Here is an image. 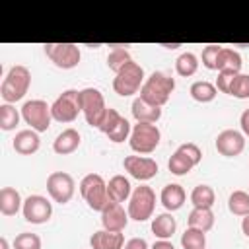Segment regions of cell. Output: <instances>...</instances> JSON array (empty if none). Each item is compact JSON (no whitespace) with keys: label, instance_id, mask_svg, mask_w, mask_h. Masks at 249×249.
Listing matches in <instances>:
<instances>
[{"label":"cell","instance_id":"1","mask_svg":"<svg viewBox=\"0 0 249 249\" xmlns=\"http://www.w3.org/2000/svg\"><path fill=\"white\" fill-rule=\"evenodd\" d=\"M173 89H175V78H171L165 72H152L140 89V97L156 107H163L169 101Z\"/></svg>","mask_w":249,"mask_h":249},{"label":"cell","instance_id":"2","mask_svg":"<svg viewBox=\"0 0 249 249\" xmlns=\"http://www.w3.org/2000/svg\"><path fill=\"white\" fill-rule=\"evenodd\" d=\"M29 84H31V72L21 66V64H16L10 68V72L6 74V78L2 80V86H0V95L6 103H16L19 101L27 89H29Z\"/></svg>","mask_w":249,"mask_h":249},{"label":"cell","instance_id":"3","mask_svg":"<svg viewBox=\"0 0 249 249\" xmlns=\"http://www.w3.org/2000/svg\"><path fill=\"white\" fill-rule=\"evenodd\" d=\"M144 82H146L144 80V68L138 62L130 60L119 74H115L113 89H115V93H119L123 97H128L132 93H138L142 89Z\"/></svg>","mask_w":249,"mask_h":249},{"label":"cell","instance_id":"4","mask_svg":"<svg viewBox=\"0 0 249 249\" xmlns=\"http://www.w3.org/2000/svg\"><path fill=\"white\" fill-rule=\"evenodd\" d=\"M80 193L84 196V200L88 202V206L91 210H97L101 212L107 202H109V196H107V183L105 179L99 175V173H88L82 181H80Z\"/></svg>","mask_w":249,"mask_h":249},{"label":"cell","instance_id":"5","mask_svg":"<svg viewBox=\"0 0 249 249\" xmlns=\"http://www.w3.org/2000/svg\"><path fill=\"white\" fill-rule=\"evenodd\" d=\"M156 208V193L148 185H140L132 191L130 200H128V218L136 222H146L152 218Z\"/></svg>","mask_w":249,"mask_h":249},{"label":"cell","instance_id":"6","mask_svg":"<svg viewBox=\"0 0 249 249\" xmlns=\"http://www.w3.org/2000/svg\"><path fill=\"white\" fill-rule=\"evenodd\" d=\"M160 128L152 123H136L132 132H130V138H128V144L130 148L136 152V154H152L158 144H160Z\"/></svg>","mask_w":249,"mask_h":249},{"label":"cell","instance_id":"7","mask_svg":"<svg viewBox=\"0 0 249 249\" xmlns=\"http://www.w3.org/2000/svg\"><path fill=\"white\" fill-rule=\"evenodd\" d=\"M51 113H53V119L58 123H74L78 119V113H82L80 91L78 89L62 91L51 105Z\"/></svg>","mask_w":249,"mask_h":249},{"label":"cell","instance_id":"8","mask_svg":"<svg viewBox=\"0 0 249 249\" xmlns=\"http://www.w3.org/2000/svg\"><path fill=\"white\" fill-rule=\"evenodd\" d=\"M202 160V152L196 144L193 142H187V144H181L173 156L169 158L167 161V167L173 175H187L198 161Z\"/></svg>","mask_w":249,"mask_h":249},{"label":"cell","instance_id":"9","mask_svg":"<svg viewBox=\"0 0 249 249\" xmlns=\"http://www.w3.org/2000/svg\"><path fill=\"white\" fill-rule=\"evenodd\" d=\"M80 105H82V113H84L88 124L97 128L99 121L103 119V115L107 111L103 93L95 88H84V89H80Z\"/></svg>","mask_w":249,"mask_h":249},{"label":"cell","instance_id":"10","mask_svg":"<svg viewBox=\"0 0 249 249\" xmlns=\"http://www.w3.org/2000/svg\"><path fill=\"white\" fill-rule=\"evenodd\" d=\"M21 117L35 132H45V130H49L51 119H53L51 105H47V101H43V99L25 101L21 107Z\"/></svg>","mask_w":249,"mask_h":249},{"label":"cell","instance_id":"11","mask_svg":"<svg viewBox=\"0 0 249 249\" xmlns=\"http://www.w3.org/2000/svg\"><path fill=\"white\" fill-rule=\"evenodd\" d=\"M45 54L51 58V62L62 70H70L78 66L80 62V47L74 43H47Z\"/></svg>","mask_w":249,"mask_h":249},{"label":"cell","instance_id":"12","mask_svg":"<svg viewBox=\"0 0 249 249\" xmlns=\"http://www.w3.org/2000/svg\"><path fill=\"white\" fill-rule=\"evenodd\" d=\"M74 177L66 171H53L49 177H47V191H49V196L58 202V204H66L70 202V198L74 196Z\"/></svg>","mask_w":249,"mask_h":249},{"label":"cell","instance_id":"13","mask_svg":"<svg viewBox=\"0 0 249 249\" xmlns=\"http://www.w3.org/2000/svg\"><path fill=\"white\" fill-rule=\"evenodd\" d=\"M23 218L31 224H45L49 222L51 214H53V204L49 198L41 196V195H31L23 200Z\"/></svg>","mask_w":249,"mask_h":249},{"label":"cell","instance_id":"14","mask_svg":"<svg viewBox=\"0 0 249 249\" xmlns=\"http://www.w3.org/2000/svg\"><path fill=\"white\" fill-rule=\"evenodd\" d=\"M124 171H128L130 177L138 181H148L158 175V163L152 158H142V156H126L123 160Z\"/></svg>","mask_w":249,"mask_h":249},{"label":"cell","instance_id":"15","mask_svg":"<svg viewBox=\"0 0 249 249\" xmlns=\"http://www.w3.org/2000/svg\"><path fill=\"white\" fill-rule=\"evenodd\" d=\"M243 148H245V138L235 128H226L216 138V150H218V154H222L226 158L239 156L243 152Z\"/></svg>","mask_w":249,"mask_h":249},{"label":"cell","instance_id":"16","mask_svg":"<svg viewBox=\"0 0 249 249\" xmlns=\"http://www.w3.org/2000/svg\"><path fill=\"white\" fill-rule=\"evenodd\" d=\"M101 224L103 230L109 231H123L128 224V212L121 206V202H107V206L101 210Z\"/></svg>","mask_w":249,"mask_h":249},{"label":"cell","instance_id":"17","mask_svg":"<svg viewBox=\"0 0 249 249\" xmlns=\"http://www.w3.org/2000/svg\"><path fill=\"white\" fill-rule=\"evenodd\" d=\"M14 150L21 156H31L39 150L41 146V138H39V132H35L33 128H25V130H19L12 142Z\"/></svg>","mask_w":249,"mask_h":249},{"label":"cell","instance_id":"18","mask_svg":"<svg viewBox=\"0 0 249 249\" xmlns=\"http://www.w3.org/2000/svg\"><path fill=\"white\" fill-rule=\"evenodd\" d=\"M91 249H123L124 247V235L121 231H109V230H99L93 231L89 237Z\"/></svg>","mask_w":249,"mask_h":249},{"label":"cell","instance_id":"19","mask_svg":"<svg viewBox=\"0 0 249 249\" xmlns=\"http://www.w3.org/2000/svg\"><path fill=\"white\" fill-rule=\"evenodd\" d=\"M185 198H187L185 189H183L181 185H177V183L165 185V187L161 189V195H160V200H161V204H163V208H165L167 212L179 210V208L185 204Z\"/></svg>","mask_w":249,"mask_h":249},{"label":"cell","instance_id":"20","mask_svg":"<svg viewBox=\"0 0 249 249\" xmlns=\"http://www.w3.org/2000/svg\"><path fill=\"white\" fill-rule=\"evenodd\" d=\"M130 111H132V117L138 123H152V124H156L160 121V117H161V107H156V105L144 101L142 97H136L132 101Z\"/></svg>","mask_w":249,"mask_h":249},{"label":"cell","instance_id":"21","mask_svg":"<svg viewBox=\"0 0 249 249\" xmlns=\"http://www.w3.org/2000/svg\"><path fill=\"white\" fill-rule=\"evenodd\" d=\"M80 142H82L80 132H78L76 128H66V130H62V132L54 138L53 150H54L58 156H68V154H72V152L78 150Z\"/></svg>","mask_w":249,"mask_h":249},{"label":"cell","instance_id":"22","mask_svg":"<svg viewBox=\"0 0 249 249\" xmlns=\"http://www.w3.org/2000/svg\"><path fill=\"white\" fill-rule=\"evenodd\" d=\"M132 195L130 181L124 175H115L107 183V196L111 202H124Z\"/></svg>","mask_w":249,"mask_h":249},{"label":"cell","instance_id":"23","mask_svg":"<svg viewBox=\"0 0 249 249\" xmlns=\"http://www.w3.org/2000/svg\"><path fill=\"white\" fill-rule=\"evenodd\" d=\"M23 208V200L14 187H2L0 191V212L4 216H16Z\"/></svg>","mask_w":249,"mask_h":249},{"label":"cell","instance_id":"24","mask_svg":"<svg viewBox=\"0 0 249 249\" xmlns=\"http://www.w3.org/2000/svg\"><path fill=\"white\" fill-rule=\"evenodd\" d=\"M241 64H243L241 62V54L237 51H233L230 47H222V51L218 54V60H216V70L218 72L228 70V72H237L239 74Z\"/></svg>","mask_w":249,"mask_h":249},{"label":"cell","instance_id":"25","mask_svg":"<svg viewBox=\"0 0 249 249\" xmlns=\"http://www.w3.org/2000/svg\"><path fill=\"white\" fill-rule=\"evenodd\" d=\"M175 230H177V222L169 212L158 214L152 220V233L156 237H160V239H169L175 233Z\"/></svg>","mask_w":249,"mask_h":249},{"label":"cell","instance_id":"26","mask_svg":"<svg viewBox=\"0 0 249 249\" xmlns=\"http://www.w3.org/2000/svg\"><path fill=\"white\" fill-rule=\"evenodd\" d=\"M187 224H189V228H195V230H200L206 233L214 226V212L210 208H193L187 218Z\"/></svg>","mask_w":249,"mask_h":249},{"label":"cell","instance_id":"27","mask_svg":"<svg viewBox=\"0 0 249 249\" xmlns=\"http://www.w3.org/2000/svg\"><path fill=\"white\" fill-rule=\"evenodd\" d=\"M109 47H111V51L107 54V66H109V70L119 74L132 60L130 53L126 51V45H109Z\"/></svg>","mask_w":249,"mask_h":249},{"label":"cell","instance_id":"28","mask_svg":"<svg viewBox=\"0 0 249 249\" xmlns=\"http://www.w3.org/2000/svg\"><path fill=\"white\" fill-rule=\"evenodd\" d=\"M214 200H216V195L210 185H196L191 193V202L195 208H212Z\"/></svg>","mask_w":249,"mask_h":249},{"label":"cell","instance_id":"29","mask_svg":"<svg viewBox=\"0 0 249 249\" xmlns=\"http://www.w3.org/2000/svg\"><path fill=\"white\" fill-rule=\"evenodd\" d=\"M189 91H191V97H193L195 101H198V103H210V101L216 97V93H218L216 86L210 84V82H206V80L195 82Z\"/></svg>","mask_w":249,"mask_h":249},{"label":"cell","instance_id":"30","mask_svg":"<svg viewBox=\"0 0 249 249\" xmlns=\"http://www.w3.org/2000/svg\"><path fill=\"white\" fill-rule=\"evenodd\" d=\"M228 208L235 216H247L249 214V193L233 191L228 198Z\"/></svg>","mask_w":249,"mask_h":249},{"label":"cell","instance_id":"31","mask_svg":"<svg viewBox=\"0 0 249 249\" xmlns=\"http://www.w3.org/2000/svg\"><path fill=\"white\" fill-rule=\"evenodd\" d=\"M175 70H177L179 76L189 78V76H193L198 70V58L193 53H183L175 60Z\"/></svg>","mask_w":249,"mask_h":249},{"label":"cell","instance_id":"32","mask_svg":"<svg viewBox=\"0 0 249 249\" xmlns=\"http://www.w3.org/2000/svg\"><path fill=\"white\" fill-rule=\"evenodd\" d=\"M181 247L183 249H204L206 247V235L200 230L187 228L181 235Z\"/></svg>","mask_w":249,"mask_h":249},{"label":"cell","instance_id":"33","mask_svg":"<svg viewBox=\"0 0 249 249\" xmlns=\"http://www.w3.org/2000/svg\"><path fill=\"white\" fill-rule=\"evenodd\" d=\"M19 117L21 115L14 105H10V103L0 105V128L2 130H14L19 123Z\"/></svg>","mask_w":249,"mask_h":249},{"label":"cell","instance_id":"34","mask_svg":"<svg viewBox=\"0 0 249 249\" xmlns=\"http://www.w3.org/2000/svg\"><path fill=\"white\" fill-rule=\"evenodd\" d=\"M130 132H132V128H130V123L124 119V117H121L119 119V123L107 132V136H109V140L111 142H124L126 138H130Z\"/></svg>","mask_w":249,"mask_h":249},{"label":"cell","instance_id":"35","mask_svg":"<svg viewBox=\"0 0 249 249\" xmlns=\"http://www.w3.org/2000/svg\"><path fill=\"white\" fill-rule=\"evenodd\" d=\"M14 249H41V237L31 231H21L14 239Z\"/></svg>","mask_w":249,"mask_h":249},{"label":"cell","instance_id":"36","mask_svg":"<svg viewBox=\"0 0 249 249\" xmlns=\"http://www.w3.org/2000/svg\"><path fill=\"white\" fill-rule=\"evenodd\" d=\"M230 95H233L237 99L249 97V74H237L233 78V84L230 88Z\"/></svg>","mask_w":249,"mask_h":249},{"label":"cell","instance_id":"37","mask_svg":"<svg viewBox=\"0 0 249 249\" xmlns=\"http://www.w3.org/2000/svg\"><path fill=\"white\" fill-rule=\"evenodd\" d=\"M220 51H222L220 45H206V47L202 49V64H204L208 70H216V60H218Z\"/></svg>","mask_w":249,"mask_h":249},{"label":"cell","instance_id":"38","mask_svg":"<svg viewBox=\"0 0 249 249\" xmlns=\"http://www.w3.org/2000/svg\"><path fill=\"white\" fill-rule=\"evenodd\" d=\"M119 119H121V115L117 113V109H111V107H107V111H105V115H103V119L99 121V124H97V128L103 132V134H107L117 123H119Z\"/></svg>","mask_w":249,"mask_h":249},{"label":"cell","instance_id":"39","mask_svg":"<svg viewBox=\"0 0 249 249\" xmlns=\"http://www.w3.org/2000/svg\"><path fill=\"white\" fill-rule=\"evenodd\" d=\"M237 76V72H218V78H216V89H220L222 93H230V88L233 84V78Z\"/></svg>","mask_w":249,"mask_h":249},{"label":"cell","instance_id":"40","mask_svg":"<svg viewBox=\"0 0 249 249\" xmlns=\"http://www.w3.org/2000/svg\"><path fill=\"white\" fill-rule=\"evenodd\" d=\"M123 249H148V243H146L144 237H132V239H128L124 243Z\"/></svg>","mask_w":249,"mask_h":249},{"label":"cell","instance_id":"41","mask_svg":"<svg viewBox=\"0 0 249 249\" xmlns=\"http://www.w3.org/2000/svg\"><path fill=\"white\" fill-rule=\"evenodd\" d=\"M239 124H241V130L245 136H249V109H245L239 117Z\"/></svg>","mask_w":249,"mask_h":249},{"label":"cell","instance_id":"42","mask_svg":"<svg viewBox=\"0 0 249 249\" xmlns=\"http://www.w3.org/2000/svg\"><path fill=\"white\" fill-rule=\"evenodd\" d=\"M152 249H175V247H173V243H169L167 239H160V241H156V243L152 245Z\"/></svg>","mask_w":249,"mask_h":249},{"label":"cell","instance_id":"43","mask_svg":"<svg viewBox=\"0 0 249 249\" xmlns=\"http://www.w3.org/2000/svg\"><path fill=\"white\" fill-rule=\"evenodd\" d=\"M241 231L249 237V214H247V216L243 218V222H241Z\"/></svg>","mask_w":249,"mask_h":249},{"label":"cell","instance_id":"44","mask_svg":"<svg viewBox=\"0 0 249 249\" xmlns=\"http://www.w3.org/2000/svg\"><path fill=\"white\" fill-rule=\"evenodd\" d=\"M0 249H8V239L6 237H0Z\"/></svg>","mask_w":249,"mask_h":249},{"label":"cell","instance_id":"45","mask_svg":"<svg viewBox=\"0 0 249 249\" xmlns=\"http://www.w3.org/2000/svg\"><path fill=\"white\" fill-rule=\"evenodd\" d=\"M163 47H167V49H177L179 45H177V43H173V45H169V43H163Z\"/></svg>","mask_w":249,"mask_h":249}]
</instances>
